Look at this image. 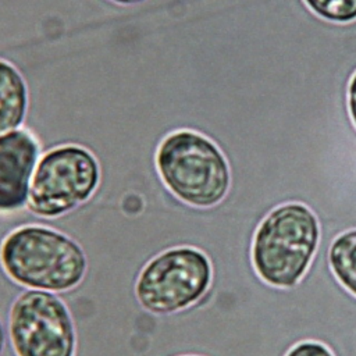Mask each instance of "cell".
Returning <instances> with one entry per match:
<instances>
[{
  "mask_svg": "<svg viewBox=\"0 0 356 356\" xmlns=\"http://www.w3.org/2000/svg\"><path fill=\"white\" fill-rule=\"evenodd\" d=\"M306 7L318 18L334 24L356 21V0H303Z\"/></svg>",
  "mask_w": 356,
  "mask_h": 356,
  "instance_id": "obj_10",
  "label": "cell"
},
{
  "mask_svg": "<svg viewBox=\"0 0 356 356\" xmlns=\"http://www.w3.org/2000/svg\"><path fill=\"white\" fill-rule=\"evenodd\" d=\"M115 4H121V6H134V4H139V3H143L146 0H110Z\"/></svg>",
  "mask_w": 356,
  "mask_h": 356,
  "instance_id": "obj_14",
  "label": "cell"
},
{
  "mask_svg": "<svg viewBox=\"0 0 356 356\" xmlns=\"http://www.w3.org/2000/svg\"><path fill=\"white\" fill-rule=\"evenodd\" d=\"M284 356H335V353L321 341L305 339L292 345Z\"/></svg>",
  "mask_w": 356,
  "mask_h": 356,
  "instance_id": "obj_11",
  "label": "cell"
},
{
  "mask_svg": "<svg viewBox=\"0 0 356 356\" xmlns=\"http://www.w3.org/2000/svg\"><path fill=\"white\" fill-rule=\"evenodd\" d=\"M4 274L26 289L68 293L85 280L89 261L72 235L43 224H22L0 242Z\"/></svg>",
  "mask_w": 356,
  "mask_h": 356,
  "instance_id": "obj_1",
  "label": "cell"
},
{
  "mask_svg": "<svg viewBox=\"0 0 356 356\" xmlns=\"http://www.w3.org/2000/svg\"><path fill=\"white\" fill-rule=\"evenodd\" d=\"M39 153L36 138L26 129L0 135V213H13L28 206Z\"/></svg>",
  "mask_w": 356,
  "mask_h": 356,
  "instance_id": "obj_7",
  "label": "cell"
},
{
  "mask_svg": "<svg viewBox=\"0 0 356 356\" xmlns=\"http://www.w3.org/2000/svg\"><path fill=\"white\" fill-rule=\"evenodd\" d=\"M321 242V224L307 204L288 200L271 207L254 228L250 264L266 285L289 291L307 274Z\"/></svg>",
  "mask_w": 356,
  "mask_h": 356,
  "instance_id": "obj_2",
  "label": "cell"
},
{
  "mask_svg": "<svg viewBox=\"0 0 356 356\" xmlns=\"http://www.w3.org/2000/svg\"><path fill=\"white\" fill-rule=\"evenodd\" d=\"M4 345H6V327H4L3 320L0 318V356L4 350Z\"/></svg>",
  "mask_w": 356,
  "mask_h": 356,
  "instance_id": "obj_13",
  "label": "cell"
},
{
  "mask_svg": "<svg viewBox=\"0 0 356 356\" xmlns=\"http://www.w3.org/2000/svg\"><path fill=\"white\" fill-rule=\"evenodd\" d=\"M213 281V261L203 249L174 245L143 264L134 293L145 312L163 317L196 306L209 293Z\"/></svg>",
  "mask_w": 356,
  "mask_h": 356,
  "instance_id": "obj_4",
  "label": "cell"
},
{
  "mask_svg": "<svg viewBox=\"0 0 356 356\" xmlns=\"http://www.w3.org/2000/svg\"><path fill=\"white\" fill-rule=\"evenodd\" d=\"M100 179V164L90 150L70 143L56 146L38 161L28 209L40 218H61L90 200Z\"/></svg>",
  "mask_w": 356,
  "mask_h": 356,
  "instance_id": "obj_5",
  "label": "cell"
},
{
  "mask_svg": "<svg viewBox=\"0 0 356 356\" xmlns=\"http://www.w3.org/2000/svg\"><path fill=\"white\" fill-rule=\"evenodd\" d=\"M177 356H207L203 353H184V355H177Z\"/></svg>",
  "mask_w": 356,
  "mask_h": 356,
  "instance_id": "obj_15",
  "label": "cell"
},
{
  "mask_svg": "<svg viewBox=\"0 0 356 356\" xmlns=\"http://www.w3.org/2000/svg\"><path fill=\"white\" fill-rule=\"evenodd\" d=\"M327 264L338 285L356 299V228L341 231L332 238Z\"/></svg>",
  "mask_w": 356,
  "mask_h": 356,
  "instance_id": "obj_9",
  "label": "cell"
},
{
  "mask_svg": "<svg viewBox=\"0 0 356 356\" xmlns=\"http://www.w3.org/2000/svg\"><path fill=\"white\" fill-rule=\"evenodd\" d=\"M154 163L164 186L193 209H213L231 191L232 174L225 154L200 132L168 134L156 150Z\"/></svg>",
  "mask_w": 356,
  "mask_h": 356,
  "instance_id": "obj_3",
  "label": "cell"
},
{
  "mask_svg": "<svg viewBox=\"0 0 356 356\" xmlns=\"http://www.w3.org/2000/svg\"><path fill=\"white\" fill-rule=\"evenodd\" d=\"M7 334L15 356H76L78 332L65 299L26 289L11 303Z\"/></svg>",
  "mask_w": 356,
  "mask_h": 356,
  "instance_id": "obj_6",
  "label": "cell"
},
{
  "mask_svg": "<svg viewBox=\"0 0 356 356\" xmlns=\"http://www.w3.org/2000/svg\"><path fill=\"white\" fill-rule=\"evenodd\" d=\"M28 110V88L21 72L0 58V135L19 129Z\"/></svg>",
  "mask_w": 356,
  "mask_h": 356,
  "instance_id": "obj_8",
  "label": "cell"
},
{
  "mask_svg": "<svg viewBox=\"0 0 356 356\" xmlns=\"http://www.w3.org/2000/svg\"><path fill=\"white\" fill-rule=\"evenodd\" d=\"M346 107L352 125L356 129V71L350 75L346 86Z\"/></svg>",
  "mask_w": 356,
  "mask_h": 356,
  "instance_id": "obj_12",
  "label": "cell"
}]
</instances>
